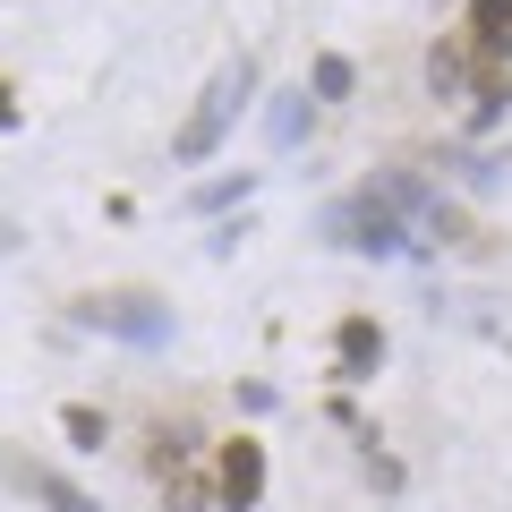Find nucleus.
<instances>
[{
	"mask_svg": "<svg viewBox=\"0 0 512 512\" xmlns=\"http://www.w3.org/2000/svg\"><path fill=\"white\" fill-rule=\"evenodd\" d=\"M248 86H256V60H222V69H214V86L197 94V120H188L180 137H171V154H180V163H205V154L222 146V128L239 120V103H248Z\"/></svg>",
	"mask_w": 512,
	"mask_h": 512,
	"instance_id": "nucleus-1",
	"label": "nucleus"
},
{
	"mask_svg": "<svg viewBox=\"0 0 512 512\" xmlns=\"http://www.w3.org/2000/svg\"><path fill=\"white\" fill-rule=\"evenodd\" d=\"M86 325L120 333V342H137V350H163V342H171V308H154V299H137V291L86 299Z\"/></svg>",
	"mask_w": 512,
	"mask_h": 512,
	"instance_id": "nucleus-2",
	"label": "nucleus"
},
{
	"mask_svg": "<svg viewBox=\"0 0 512 512\" xmlns=\"http://www.w3.org/2000/svg\"><path fill=\"white\" fill-rule=\"evenodd\" d=\"M333 231H342V248H359V256H393L402 248V214H393V197H384V188H367L359 205H342V214H333Z\"/></svg>",
	"mask_w": 512,
	"mask_h": 512,
	"instance_id": "nucleus-3",
	"label": "nucleus"
},
{
	"mask_svg": "<svg viewBox=\"0 0 512 512\" xmlns=\"http://www.w3.org/2000/svg\"><path fill=\"white\" fill-rule=\"evenodd\" d=\"M256 495H265V444H248V436H239V444H222V504H231V512H248Z\"/></svg>",
	"mask_w": 512,
	"mask_h": 512,
	"instance_id": "nucleus-4",
	"label": "nucleus"
},
{
	"mask_svg": "<svg viewBox=\"0 0 512 512\" xmlns=\"http://www.w3.org/2000/svg\"><path fill=\"white\" fill-rule=\"evenodd\" d=\"M333 350H342V376H367V367L384 359V333L367 325V316H350V325H342V342H333Z\"/></svg>",
	"mask_w": 512,
	"mask_h": 512,
	"instance_id": "nucleus-5",
	"label": "nucleus"
},
{
	"mask_svg": "<svg viewBox=\"0 0 512 512\" xmlns=\"http://www.w3.org/2000/svg\"><path fill=\"white\" fill-rule=\"evenodd\" d=\"M18 478L35 487V504H52V512H94V495H77L60 470H18Z\"/></svg>",
	"mask_w": 512,
	"mask_h": 512,
	"instance_id": "nucleus-6",
	"label": "nucleus"
},
{
	"mask_svg": "<svg viewBox=\"0 0 512 512\" xmlns=\"http://www.w3.org/2000/svg\"><path fill=\"white\" fill-rule=\"evenodd\" d=\"M470 18H478L487 52H512V0H470Z\"/></svg>",
	"mask_w": 512,
	"mask_h": 512,
	"instance_id": "nucleus-7",
	"label": "nucleus"
},
{
	"mask_svg": "<svg viewBox=\"0 0 512 512\" xmlns=\"http://www.w3.org/2000/svg\"><path fill=\"white\" fill-rule=\"evenodd\" d=\"M299 128H308V94H282L274 103V146H299Z\"/></svg>",
	"mask_w": 512,
	"mask_h": 512,
	"instance_id": "nucleus-8",
	"label": "nucleus"
},
{
	"mask_svg": "<svg viewBox=\"0 0 512 512\" xmlns=\"http://www.w3.org/2000/svg\"><path fill=\"white\" fill-rule=\"evenodd\" d=\"M461 77H470V69H461V52H453V43H436V52H427V86H436V94H453Z\"/></svg>",
	"mask_w": 512,
	"mask_h": 512,
	"instance_id": "nucleus-9",
	"label": "nucleus"
},
{
	"mask_svg": "<svg viewBox=\"0 0 512 512\" xmlns=\"http://www.w3.org/2000/svg\"><path fill=\"white\" fill-rule=\"evenodd\" d=\"M316 94H325V103H342V94H350V60H342V52L316 60Z\"/></svg>",
	"mask_w": 512,
	"mask_h": 512,
	"instance_id": "nucleus-10",
	"label": "nucleus"
},
{
	"mask_svg": "<svg viewBox=\"0 0 512 512\" xmlns=\"http://www.w3.org/2000/svg\"><path fill=\"white\" fill-rule=\"evenodd\" d=\"M231 197H248V171H239V180H214V188H197V205H205V214H214V205H231Z\"/></svg>",
	"mask_w": 512,
	"mask_h": 512,
	"instance_id": "nucleus-11",
	"label": "nucleus"
},
{
	"mask_svg": "<svg viewBox=\"0 0 512 512\" xmlns=\"http://www.w3.org/2000/svg\"><path fill=\"white\" fill-rule=\"evenodd\" d=\"M60 427H69L77 444H103V419H94V410H69V419H60Z\"/></svg>",
	"mask_w": 512,
	"mask_h": 512,
	"instance_id": "nucleus-12",
	"label": "nucleus"
},
{
	"mask_svg": "<svg viewBox=\"0 0 512 512\" xmlns=\"http://www.w3.org/2000/svg\"><path fill=\"white\" fill-rule=\"evenodd\" d=\"M0 128H18V103H9V86H0Z\"/></svg>",
	"mask_w": 512,
	"mask_h": 512,
	"instance_id": "nucleus-13",
	"label": "nucleus"
}]
</instances>
